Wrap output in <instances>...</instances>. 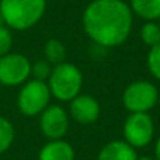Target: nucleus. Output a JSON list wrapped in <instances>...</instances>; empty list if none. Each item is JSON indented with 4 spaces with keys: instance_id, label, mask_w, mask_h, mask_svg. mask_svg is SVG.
Here are the masks:
<instances>
[{
    "instance_id": "1a4fd4ad",
    "label": "nucleus",
    "mask_w": 160,
    "mask_h": 160,
    "mask_svg": "<svg viewBox=\"0 0 160 160\" xmlns=\"http://www.w3.org/2000/svg\"><path fill=\"white\" fill-rule=\"evenodd\" d=\"M69 102L70 115L79 124H93L98 119L100 114H101L100 102L97 101V98H94L93 96H88V94H79Z\"/></svg>"
},
{
    "instance_id": "4be33fe9",
    "label": "nucleus",
    "mask_w": 160,
    "mask_h": 160,
    "mask_svg": "<svg viewBox=\"0 0 160 160\" xmlns=\"http://www.w3.org/2000/svg\"><path fill=\"white\" fill-rule=\"evenodd\" d=\"M159 25H160V20H159Z\"/></svg>"
},
{
    "instance_id": "2eb2a0df",
    "label": "nucleus",
    "mask_w": 160,
    "mask_h": 160,
    "mask_svg": "<svg viewBox=\"0 0 160 160\" xmlns=\"http://www.w3.org/2000/svg\"><path fill=\"white\" fill-rule=\"evenodd\" d=\"M141 38L145 45L155 47L160 42V25L155 21H146L141 28Z\"/></svg>"
},
{
    "instance_id": "a211bd4d",
    "label": "nucleus",
    "mask_w": 160,
    "mask_h": 160,
    "mask_svg": "<svg viewBox=\"0 0 160 160\" xmlns=\"http://www.w3.org/2000/svg\"><path fill=\"white\" fill-rule=\"evenodd\" d=\"M13 45V37H11L10 28L7 25H0V56H4L10 52Z\"/></svg>"
},
{
    "instance_id": "4468645a",
    "label": "nucleus",
    "mask_w": 160,
    "mask_h": 160,
    "mask_svg": "<svg viewBox=\"0 0 160 160\" xmlns=\"http://www.w3.org/2000/svg\"><path fill=\"white\" fill-rule=\"evenodd\" d=\"M14 136H16V131L11 121H8L4 117H0V155L10 149Z\"/></svg>"
},
{
    "instance_id": "9d476101",
    "label": "nucleus",
    "mask_w": 160,
    "mask_h": 160,
    "mask_svg": "<svg viewBox=\"0 0 160 160\" xmlns=\"http://www.w3.org/2000/svg\"><path fill=\"white\" fill-rule=\"evenodd\" d=\"M136 149L125 141H111L101 148L97 160H138Z\"/></svg>"
},
{
    "instance_id": "9b49d317",
    "label": "nucleus",
    "mask_w": 160,
    "mask_h": 160,
    "mask_svg": "<svg viewBox=\"0 0 160 160\" xmlns=\"http://www.w3.org/2000/svg\"><path fill=\"white\" fill-rule=\"evenodd\" d=\"M38 160H75V149L63 139H53L41 148Z\"/></svg>"
},
{
    "instance_id": "aec40b11",
    "label": "nucleus",
    "mask_w": 160,
    "mask_h": 160,
    "mask_svg": "<svg viewBox=\"0 0 160 160\" xmlns=\"http://www.w3.org/2000/svg\"><path fill=\"white\" fill-rule=\"evenodd\" d=\"M138 160H156L155 158H149V156H141V158H138Z\"/></svg>"
},
{
    "instance_id": "dca6fc26",
    "label": "nucleus",
    "mask_w": 160,
    "mask_h": 160,
    "mask_svg": "<svg viewBox=\"0 0 160 160\" xmlns=\"http://www.w3.org/2000/svg\"><path fill=\"white\" fill-rule=\"evenodd\" d=\"M146 65L150 75L155 79L160 80V42L155 47H150L149 52H148Z\"/></svg>"
},
{
    "instance_id": "412c9836",
    "label": "nucleus",
    "mask_w": 160,
    "mask_h": 160,
    "mask_svg": "<svg viewBox=\"0 0 160 160\" xmlns=\"http://www.w3.org/2000/svg\"><path fill=\"white\" fill-rule=\"evenodd\" d=\"M0 25H3V20H2V16H0Z\"/></svg>"
},
{
    "instance_id": "20e7f679",
    "label": "nucleus",
    "mask_w": 160,
    "mask_h": 160,
    "mask_svg": "<svg viewBox=\"0 0 160 160\" xmlns=\"http://www.w3.org/2000/svg\"><path fill=\"white\" fill-rule=\"evenodd\" d=\"M51 97L52 94H51L47 82L35 79L27 80L22 84L18 97H17V107L22 115L35 117L39 115L49 105Z\"/></svg>"
},
{
    "instance_id": "0eeeda50",
    "label": "nucleus",
    "mask_w": 160,
    "mask_h": 160,
    "mask_svg": "<svg viewBox=\"0 0 160 160\" xmlns=\"http://www.w3.org/2000/svg\"><path fill=\"white\" fill-rule=\"evenodd\" d=\"M31 62L22 53L8 52L0 56V84L20 86L24 84L31 76Z\"/></svg>"
},
{
    "instance_id": "ddd939ff",
    "label": "nucleus",
    "mask_w": 160,
    "mask_h": 160,
    "mask_svg": "<svg viewBox=\"0 0 160 160\" xmlns=\"http://www.w3.org/2000/svg\"><path fill=\"white\" fill-rule=\"evenodd\" d=\"M44 55L51 65H59L66 59V48L59 39H49L44 47Z\"/></svg>"
},
{
    "instance_id": "f03ea898",
    "label": "nucleus",
    "mask_w": 160,
    "mask_h": 160,
    "mask_svg": "<svg viewBox=\"0 0 160 160\" xmlns=\"http://www.w3.org/2000/svg\"><path fill=\"white\" fill-rule=\"evenodd\" d=\"M47 10V0H0L3 24L11 30L25 31L41 21Z\"/></svg>"
},
{
    "instance_id": "f3484780",
    "label": "nucleus",
    "mask_w": 160,
    "mask_h": 160,
    "mask_svg": "<svg viewBox=\"0 0 160 160\" xmlns=\"http://www.w3.org/2000/svg\"><path fill=\"white\" fill-rule=\"evenodd\" d=\"M52 72V66L51 63L45 59V61H38L31 66V75L34 76L35 80H41V82H47Z\"/></svg>"
},
{
    "instance_id": "6ab92c4d",
    "label": "nucleus",
    "mask_w": 160,
    "mask_h": 160,
    "mask_svg": "<svg viewBox=\"0 0 160 160\" xmlns=\"http://www.w3.org/2000/svg\"><path fill=\"white\" fill-rule=\"evenodd\" d=\"M155 159L156 160H160V136L156 141V145H155Z\"/></svg>"
},
{
    "instance_id": "6e6552de",
    "label": "nucleus",
    "mask_w": 160,
    "mask_h": 160,
    "mask_svg": "<svg viewBox=\"0 0 160 160\" xmlns=\"http://www.w3.org/2000/svg\"><path fill=\"white\" fill-rule=\"evenodd\" d=\"M39 128L49 141L62 139L69 129V115L61 105H48L39 114Z\"/></svg>"
},
{
    "instance_id": "423d86ee",
    "label": "nucleus",
    "mask_w": 160,
    "mask_h": 160,
    "mask_svg": "<svg viewBox=\"0 0 160 160\" xmlns=\"http://www.w3.org/2000/svg\"><path fill=\"white\" fill-rule=\"evenodd\" d=\"M124 141L135 149L145 148L152 142L155 135V124L148 112H131L122 128Z\"/></svg>"
},
{
    "instance_id": "7ed1b4c3",
    "label": "nucleus",
    "mask_w": 160,
    "mask_h": 160,
    "mask_svg": "<svg viewBox=\"0 0 160 160\" xmlns=\"http://www.w3.org/2000/svg\"><path fill=\"white\" fill-rule=\"evenodd\" d=\"M49 91L59 101H72L83 87V73L76 65L62 62L52 68L48 79Z\"/></svg>"
},
{
    "instance_id": "f8f14e48",
    "label": "nucleus",
    "mask_w": 160,
    "mask_h": 160,
    "mask_svg": "<svg viewBox=\"0 0 160 160\" xmlns=\"http://www.w3.org/2000/svg\"><path fill=\"white\" fill-rule=\"evenodd\" d=\"M129 7L133 14L146 20H160V0H129Z\"/></svg>"
},
{
    "instance_id": "39448f33",
    "label": "nucleus",
    "mask_w": 160,
    "mask_h": 160,
    "mask_svg": "<svg viewBox=\"0 0 160 160\" xmlns=\"http://www.w3.org/2000/svg\"><path fill=\"white\" fill-rule=\"evenodd\" d=\"M158 101V87L146 80L132 82L122 93V104L129 112H149Z\"/></svg>"
},
{
    "instance_id": "f257e3e1",
    "label": "nucleus",
    "mask_w": 160,
    "mask_h": 160,
    "mask_svg": "<svg viewBox=\"0 0 160 160\" xmlns=\"http://www.w3.org/2000/svg\"><path fill=\"white\" fill-rule=\"evenodd\" d=\"M83 30L94 44L115 48L128 39L133 24V13L124 0H93L82 17Z\"/></svg>"
}]
</instances>
